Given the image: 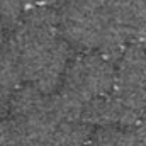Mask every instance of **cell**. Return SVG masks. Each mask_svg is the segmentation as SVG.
<instances>
[{
  "mask_svg": "<svg viewBox=\"0 0 146 146\" xmlns=\"http://www.w3.org/2000/svg\"><path fill=\"white\" fill-rule=\"evenodd\" d=\"M87 146H139V143L134 133L121 127H100L97 133H92Z\"/></svg>",
  "mask_w": 146,
  "mask_h": 146,
  "instance_id": "obj_3",
  "label": "cell"
},
{
  "mask_svg": "<svg viewBox=\"0 0 146 146\" xmlns=\"http://www.w3.org/2000/svg\"><path fill=\"white\" fill-rule=\"evenodd\" d=\"M133 133H134V136H136L139 146H146V112L141 114V117L134 124V131Z\"/></svg>",
  "mask_w": 146,
  "mask_h": 146,
  "instance_id": "obj_5",
  "label": "cell"
},
{
  "mask_svg": "<svg viewBox=\"0 0 146 146\" xmlns=\"http://www.w3.org/2000/svg\"><path fill=\"white\" fill-rule=\"evenodd\" d=\"M0 146H21L19 133L12 119H0Z\"/></svg>",
  "mask_w": 146,
  "mask_h": 146,
  "instance_id": "obj_4",
  "label": "cell"
},
{
  "mask_svg": "<svg viewBox=\"0 0 146 146\" xmlns=\"http://www.w3.org/2000/svg\"><path fill=\"white\" fill-rule=\"evenodd\" d=\"M2 39H3V26H2V22H0V46L3 44V42H2Z\"/></svg>",
  "mask_w": 146,
  "mask_h": 146,
  "instance_id": "obj_6",
  "label": "cell"
},
{
  "mask_svg": "<svg viewBox=\"0 0 146 146\" xmlns=\"http://www.w3.org/2000/svg\"><path fill=\"white\" fill-rule=\"evenodd\" d=\"M114 94L138 110L146 109V44H129L115 61Z\"/></svg>",
  "mask_w": 146,
  "mask_h": 146,
  "instance_id": "obj_2",
  "label": "cell"
},
{
  "mask_svg": "<svg viewBox=\"0 0 146 146\" xmlns=\"http://www.w3.org/2000/svg\"><path fill=\"white\" fill-rule=\"evenodd\" d=\"M63 87L85 102L109 95L115 87L114 61L99 51H82L70 61Z\"/></svg>",
  "mask_w": 146,
  "mask_h": 146,
  "instance_id": "obj_1",
  "label": "cell"
}]
</instances>
